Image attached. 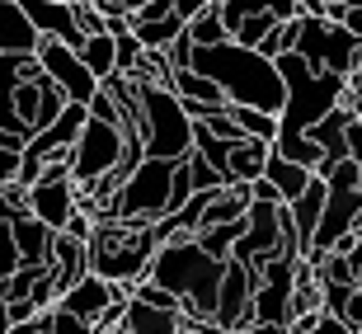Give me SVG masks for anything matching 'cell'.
Here are the masks:
<instances>
[{"label": "cell", "instance_id": "1", "mask_svg": "<svg viewBox=\"0 0 362 334\" xmlns=\"http://www.w3.org/2000/svg\"><path fill=\"white\" fill-rule=\"evenodd\" d=\"M188 67L202 71L207 81L221 85L226 104H250L264 113H282V76L273 67V57H264L259 47H240V42H212V47H193Z\"/></svg>", "mask_w": 362, "mask_h": 334}, {"label": "cell", "instance_id": "2", "mask_svg": "<svg viewBox=\"0 0 362 334\" xmlns=\"http://www.w3.org/2000/svg\"><path fill=\"white\" fill-rule=\"evenodd\" d=\"M221 268L226 264H216L212 254H202L193 236H170V241L156 245V254H151V264H146V278L179 296V311H184L188 321H212Z\"/></svg>", "mask_w": 362, "mask_h": 334}, {"label": "cell", "instance_id": "3", "mask_svg": "<svg viewBox=\"0 0 362 334\" xmlns=\"http://www.w3.org/2000/svg\"><path fill=\"white\" fill-rule=\"evenodd\" d=\"M273 67L282 76V113H278V132H306L310 122H320L334 104H344V76L334 71H310L296 47L273 57Z\"/></svg>", "mask_w": 362, "mask_h": 334}, {"label": "cell", "instance_id": "4", "mask_svg": "<svg viewBox=\"0 0 362 334\" xmlns=\"http://www.w3.org/2000/svg\"><path fill=\"white\" fill-rule=\"evenodd\" d=\"M136 137H141V151L156 156V161H179L193 151V118H188L184 99H179L170 85L160 81H136Z\"/></svg>", "mask_w": 362, "mask_h": 334}, {"label": "cell", "instance_id": "5", "mask_svg": "<svg viewBox=\"0 0 362 334\" xmlns=\"http://www.w3.org/2000/svg\"><path fill=\"white\" fill-rule=\"evenodd\" d=\"M85 245H90V273L132 287L136 278H146V264L160 241L141 221H94Z\"/></svg>", "mask_w": 362, "mask_h": 334}, {"label": "cell", "instance_id": "6", "mask_svg": "<svg viewBox=\"0 0 362 334\" xmlns=\"http://www.w3.org/2000/svg\"><path fill=\"white\" fill-rule=\"evenodd\" d=\"M358 47L362 42L353 38L344 24L325 19V14H296V57H301L310 71L349 76L353 62H358Z\"/></svg>", "mask_w": 362, "mask_h": 334}, {"label": "cell", "instance_id": "7", "mask_svg": "<svg viewBox=\"0 0 362 334\" xmlns=\"http://www.w3.org/2000/svg\"><path fill=\"white\" fill-rule=\"evenodd\" d=\"M132 132V127H122V122H108V118H85V127L76 132V146H71V179L76 188H90L99 184L104 174L118 170V156H122V137Z\"/></svg>", "mask_w": 362, "mask_h": 334}, {"label": "cell", "instance_id": "8", "mask_svg": "<svg viewBox=\"0 0 362 334\" xmlns=\"http://www.w3.org/2000/svg\"><path fill=\"white\" fill-rule=\"evenodd\" d=\"M76 212V179H71V156H57L38 170L28 184V217H38L47 231H66Z\"/></svg>", "mask_w": 362, "mask_h": 334}, {"label": "cell", "instance_id": "9", "mask_svg": "<svg viewBox=\"0 0 362 334\" xmlns=\"http://www.w3.org/2000/svg\"><path fill=\"white\" fill-rule=\"evenodd\" d=\"M33 62H38V71L57 85V90L66 94V104H90L94 94H99V76L85 67L81 52H76V47H66V42L38 38V47H33Z\"/></svg>", "mask_w": 362, "mask_h": 334}, {"label": "cell", "instance_id": "10", "mask_svg": "<svg viewBox=\"0 0 362 334\" xmlns=\"http://www.w3.org/2000/svg\"><path fill=\"white\" fill-rule=\"evenodd\" d=\"M292 287H296V254H278L255 273V321L292 325Z\"/></svg>", "mask_w": 362, "mask_h": 334}, {"label": "cell", "instance_id": "11", "mask_svg": "<svg viewBox=\"0 0 362 334\" xmlns=\"http://www.w3.org/2000/svg\"><path fill=\"white\" fill-rule=\"evenodd\" d=\"M212 321L226 334H235L240 325L255 321V268L240 264V259H226L221 268V287H216V311Z\"/></svg>", "mask_w": 362, "mask_h": 334}, {"label": "cell", "instance_id": "12", "mask_svg": "<svg viewBox=\"0 0 362 334\" xmlns=\"http://www.w3.org/2000/svg\"><path fill=\"white\" fill-rule=\"evenodd\" d=\"M329 188V184H325ZM362 221V193L358 188H329L325 193V207H320V226H315V236H310V250L306 254H325L334 250L339 236H353Z\"/></svg>", "mask_w": 362, "mask_h": 334}, {"label": "cell", "instance_id": "13", "mask_svg": "<svg viewBox=\"0 0 362 334\" xmlns=\"http://www.w3.org/2000/svg\"><path fill=\"white\" fill-rule=\"evenodd\" d=\"M33 71H38L33 52H0V142H10V146H24L28 142V127L14 113V90Z\"/></svg>", "mask_w": 362, "mask_h": 334}, {"label": "cell", "instance_id": "14", "mask_svg": "<svg viewBox=\"0 0 362 334\" xmlns=\"http://www.w3.org/2000/svg\"><path fill=\"white\" fill-rule=\"evenodd\" d=\"M19 10H24V19L33 24V33L38 38H57L66 42V47H81L85 33L76 28V10H71L66 0H14Z\"/></svg>", "mask_w": 362, "mask_h": 334}, {"label": "cell", "instance_id": "15", "mask_svg": "<svg viewBox=\"0 0 362 334\" xmlns=\"http://www.w3.org/2000/svg\"><path fill=\"white\" fill-rule=\"evenodd\" d=\"M127 292V282H108V278H99V273H85V278H76L66 287V292L57 296V306L62 311H71L76 321H99V311L113 301V296H122Z\"/></svg>", "mask_w": 362, "mask_h": 334}, {"label": "cell", "instance_id": "16", "mask_svg": "<svg viewBox=\"0 0 362 334\" xmlns=\"http://www.w3.org/2000/svg\"><path fill=\"white\" fill-rule=\"evenodd\" d=\"M325 179L320 174H310V184L296 193L292 202H287V221H292V241H296V254L310 250V236H315V226H320V207H325Z\"/></svg>", "mask_w": 362, "mask_h": 334}, {"label": "cell", "instance_id": "17", "mask_svg": "<svg viewBox=\"0 0 362 334\" xmlns=\"http://www.w3.org/2000/svg\"><path fill=\"white\" fill-rule=\"evenodd\" d=\"M47 273H52L57 296H62L76 278H85V273H90V245L76 241V236H66V231H57V236H52V259H47Z\"/></svg>", "mask_w": 362, "mask_h": 334}, {"label": "cell", "instance_id": "18", "mask_svg": "<svg viewBox=\"0 0 362 334\" xmlns=\"http://www.w3.org/2000/svg\"><path fill=\"white\" fill-rule=\"evenodd\" d=\"M10 236H14V250H19V264L47 268V259H52V236H57V231H47L38 217L19 212V217L10 221Z\"/></svg>", "mask_w": 362, "mask_h": 334}, {"label": "cell", "instance_id": "19", "mask_svg": "<svg viewBox=\"0 0 362 334\" xmlns=\"http://www.w3.org/2000/svg\"><path fill=\"white\" fill-rule=\"evenodd\" d=\"M273 142H259V137H240L230 142V156H226V184H255L264 174V161H269Z\"/></svg>", "mask_w": 362, "mask_h": 334}, {"label": "cell", "instance_id": "20", "mask_svg": "<svg viewBox=\"0 0 362 334\" xmlns=\"http://www.w3.org/2000/svg\"><path fill=\"white\" fill-rule=\"evenodd\" d=\"M122 334H179L184 330V311H156V306H141L127 296V311H122Z\"/></svg>", "mask_w": 362, "mask_h": 334}, {"label": "cell", "instance_id": "21", "mask_svg": "<svg viewBox=\"0 0 362 334\" xmlns=\"http://www.w3.org/2000/svg\"><path fill=\"white\" fill-rule=\"evenodd\" d=\"M184 24H188V19H179L175 10H170V14H156V19H141V14L127 10V28L136 33V42H141V47H160V52L179 38V33H184Z\"/></svg>", "mask_w": 362, "mask_h": 334}, {"label": "cell", "instance_id": "22", "mask_svg": "<svg viewBox=\"0 0 362 334\" xmlns=\"http://www.w3.org/2000/svg\"><path fill=\"white\" fill-rule=\"evenodd\" d=\"M38 47V33L24 19V10L14 0H0V52H33Z\"/></svg>", "mask_w": 362, "mask_h": 334}, {"label": "cell", "instance_id": "23", "mask_svg": "<svg viewBox=\"0 0 362 334\" xmlns=\"http://www.w3.org/2000/svg\"><path fill=\"white\" fill-rule=\"evenodd\" d=\"M170 90L184 99V104H226V94H221V85L216 81H207L202 71H193V67H179V71H170Z\"/></svg>", "mask_w": 362, "mask_h": 334}, {"label": "cell", "instance_id": "24", "mask_svg": "<svg viewBox=\"0 0 362 334\" xmlns=\"http://www.w3.org/2000/svg\"><path fill=\"white\" fill-rule=\"evenodd\" d=\"M264 179L278 188L282 202H292L296 193L310 184V170H306V165H296V161H287V156H278V151H269V161H264Z\"/></svg>", "mask_w": 362, "mask_h": 334}, {"label": "cell", "instance_id": "25", "mask_svg": "<svg viewBox=\"0 0 362 334\" xmlns=\"http://www.w3.org/2000/svg\"><path fill=\"white\" fill-rule=\"evenodd\" d=\"M273 151L287 156V161H296V165H306L310 174L325 165V151L315 146V137H310V132H278V137H273Z\"/></svg>", "mask_w": 362, "mask_h": 334}, {"label": "cell", "instance_id": "26", "mask_svg": "<svg viewBox=\"0 0 362 334\" xmlns=\"http://www.w3.org/2000/svg\"><path fill=\"white\" fill-rule=\"evenodd\" d=\"M226 113L245 137H259V142L278 137V113H264V108H250V104H226Z\"/></svg>", "mask_w": 362, "mask_h": 334}, {"label": "cell", "instance_id": "27", "mask_svg": "<svg viewBox=\"0 0 362 334\" xmlns=\"http://www.w3.org/2000/svg\"><path fill=\"white\" fill-rule=\"evenodd\" d=\"M184 33H188V42H193V47H212V42L230 38V33H226V24H221V14H216V0L207 5V10H198L193 19H188V24H184Z\"/></svg>", "mask_w": 362, "mask_h": 334}, {"label": "cell", "instance_id": "28", "mask_svg": "<svg viewBox=\"0 0 362 334\" xmlns=\"http://www.w3.org/2000/svg\"><path fill=\"white\" fill-rule=\"evenodd\" d=\"M81 52V62L104 81V76H113V33H90V38L76 47Z\"/></svg>", "mask_w": 362, "mask_h": 334}, {"label": "cell", "instance_id": "29", "mask_svg": "<svg viewBox=\"0 0 362 334\" xmlns=\"http://www.w3.org/2000/svg\"><path fill=\"white\" fill-rule=\"evenodd\" d=\"M33 321H38V334H94L90 321H76V316H71V311H62V306L38 311Z\"/></svg>", "mask_w": 362, "mask_h": 334}, {"label": "cell", "instance_id": "30", "mask_svg": "<svg viewBox=\"0 0 362 334\" xmlns=\"http://www.w3.org/2000/svg\"><path fill=\"white\" fill-rule=\"evenodd\" d=\"M141 42H136L132 28H122V33H113V71L118 76H136V67H141Z\"/></svg>", "mask_w": 362, "mask_h": 334}, {"label": "cell", "instance_id": "31", "mask_svg": "<svg viewBox=\"0 0 362 334\" xmlns=\"http://www.w3.org/2000/svg\"><path fill=\"white\" fill-rule=\"evenodd\" d=\"M38 278H42V268L19 264L10 278L0 282V301H28V296H33V287H38Z\"/></svg>", "mask_w": 362, "mask_h": 334}, {"label": "cell", "instance_id": "32", "mask_svg": "<svg viewBox=\"0 0 362 334\" xmlns=\"http://www.w3.org/2000/svg\"><path fill=\"white\" fill-rule=\"evenodd\" d=\"M296 14H301V10H296ZM296 14H292V19H278V24L259 38V52L278 57V52H287V47H296Z\"/></svg>", "mask_w": 362, "mask_h": 334}, {"label": "cell", "instance_id": "33", "mask_svg": "<svg viewBox=\"0 0 362 334\" xmlns=\"http://www.w3.org/2000/svg\"><path fill=\"white\" fill-rule=\"evenodd\" d=\"M184 170H188V179H193V193H207V188H221V184H226V179H221V170H212L198 151H188V156H184Z\"/></svg>", "mask_w": 362, "mask_h": 334}, {"label": "cell", "instance_id": "34", "mask_svg": "<svg viewBox=\"0 0 362 334\" xmlns=\"http://www.w3.org/2000/svg\"><path fill=\"white\" fill-rule=\"evenodd\" d=\"M334 316H339L344 325H349V330H358V325H362V287H353V292L344 296V306H339Z\"/></svg>", "mask_w": 362, "mask_h": 334}, {"label": "cell", "instance_id": "35", "mask_svg": "<svg viewBox=\"0 0 362 334\" xmlns=\"http://www.w3.org/2000/svg\"><path fill=\"white\" fill-rule=\"evenodd\" d=\"M334 24H344V28L353 33V38L362 42V0H349V5L339 10V19H334Z\"/></svg>", "mask_w": 362, "mask_h": 334}, {"label": "cell", "instance_id": "36", "mask_svg": "<svg viewBox=\"0 0 362 334\" xmlns=\"http://www.w3.org/2000/svg\"><path fill=\"white\" fill-rule=\"evenodd\" d=\"M306 334H353V330H349L344 321H339L334 311H320V316L310 321V330H306Z\"/></svg>", "mask_w": 362, "mask_h": 334}, {"label": "cell", "instance_id": "37", "mask_svg": "<svg viewBox=\"0 0 362 334\" xmlns=\"http://www.w3.org/2000/svg\"><path fill=\"white\" fill-rule=\"evenodd\" d=\"M349 156H353V165H358V193H362V118L349 122Z\"/></svg>", "mask_w": 362, "mask_h": 334}, {"label": "cell", "instance_id": "38", "mask_svg": "<svg viewBox=\"0 0 362 334\" xmlns=\"http://www.w3.org/2000/svg\"><path fill=\"white\" fill-rule=\"evenodd\" d=\"M14 170H19V146H10V142H0V184H10Z\"/></svg>", "mask_w": 362, "mask_h": 334}, {"label": "cell", "instance_id": "39", "mask_svg": "<svg viewBox=\"0 0 362 334\" xmlns=\"http://www.w3.org/2000/svg\"><path fill=\"white\" fill-rule=\"evenodd\" d=\"M292 325H269V321H250V325H240L235 334H287Z\"/></svg>", "mask_w": 362, "mask_h": 334}, {"label": "cell", "instance_id": "40", "mask_svg": "<svg viewBox=\"0 0 362 334\" xmlns=\"http://www.w3.org/2000/svg\"><path fill=\"white\" fill-rule=\"evenodd\" d=\"M19 212H24V207H14V202H10V184H0V221H14Z\"/></svg>", "mask_w": 362, "mask_h": 334}, {"label": "cell", "instance_id": "41", "mask_svg": "<svg viewBox=\"0 0 362 334\" xmlns=\"http://www.w3.org/2000/svg\"><path fill=\"white\" fill-rule=\"evenodd\" d=\"M207 5H212V0H175V14L179 19H193V14L207 10Z\"/></svg>", "mask_w": 362, "mask_h": 334}, {"label": "cell", "instance_id": "42", "mask_svg": "<svg viewBox=\"0 0 362 334\" xmlns=\"http://www.w3.org/2000/svg\"><path fill=\"white\" fill-rule=\"evenodd\" d=\"M136 5H146V0H127V10H136Z\"/></svg>", "mask_w": 362, "mask_h": 334}, {"label": "cell", "instance_id": "43", "mask_svg": "<svg viewBox=\"0 0 362 334\" xmlns=\"http://www.w3.org/2000/svg\"><path fill=\"white\" fill-rule=\"evenodd\" d=\"M353 334H362V325H358V330H353Z\"/></svg>", "mask_w": 362, "mask_h": 334}]
</instances>
